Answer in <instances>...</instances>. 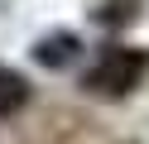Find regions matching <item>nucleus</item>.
Segmentation results:
<instances>
[{"mask_svg":"<svg viewBox=\"0 0 149 144\" xmlns=\"http://www.w3.org/2000/svg\"><path fill=\"white\" fill-rule=\"evenodd\" d=\"M68 53H77V38H48V43L39 48V63L63 67V63H68Z\"/></svg>","mask_w":149,"mask_h":144,"instance_id":"obj_3","label":"nucleus"},{"mask_svg":"<svg viewBox=\"0 0 149 144\" xmlns=\"http://www.w3.org/2000/svg\"><path fill=\"white\" fill-rule=\"evenodd\" d=\"M139 77H144V53H135V48H111V53L87 72V91H96V96H125V91H135Z\"/></svg>","mask_w":149,"mask_h":144,"instance_id":"obj_1","label":"nucleus"},{"mask_svg":"<svg viewBox=\"0 0 149 144\" xmlns=\"http://www.w3.org/2000/svg\"><path fill=\"white\" fill-rule=\"evenodd\" d=\"M24 101H29V82L19 72H10V67H0V120L24 111Z\"/></svg>","mask_w":149,"mask_h":144,"instance_id":"obj_2","label":"nucleus"}]
</instances>
